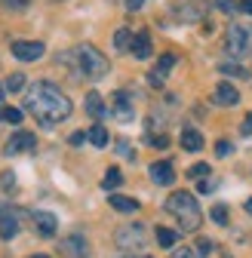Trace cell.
I'll use <instances>...</instances> for the list:
<instances>
[{
    "label": "cell",
    "mask_w": 252,
    "mask_h": 258,
    "mask_svg": "<svg viewBox=\"0 0 252 258\" xmlns=\"http://www.w3.org/2000/svg\"><path fill=\"white\" fill-rule=\"evenodd\" d=\"M25 108H28L31 117H34L37 123H43V126H55L61 120H68V114H71L68 95L61 92L58 86L46 83V80H40V83H34V86L28 89Z\"/></svg>",
    "instance_id": "6da1fadb"
},
{
    "label": "cell",
    "mask_w": 252,
    "mask_h": 258,
    "mask_svg": "<svg viewBox=\"0 0 252 258\" xmlns=\"http://www.w3.org/2000/svg\"><path fill=\"white\" fill-rule=\"evenodd\" d=\"M166 212H172L181 224V231H197L200 228V206L194 200V194H187V190H175L172 197L166 200Z\"/></svg>",
    "instance_id": "7a4b0ae2"
},
{
    "label": "cell",
    "mask_w": 252,
    "mask_h": 258,
    "mask_svg": "<svg viewBox=\"0 0 252 258\" xmlns=\"http://www.w3.org/2000/svg\"><path fill=\"white\" fill-rule=\"evenodd\" d=\"M74 55H77V68H80V74H83V77H89V80H102V77L111 71L108 58H105L96 46H89V43L77 46V49H74Z\"/></svg>",
    "instance_id": "3957f363"
},
{
    "label": "cell",
    "mask_w": 252,
    "mask_h": 258,
    "mask_svg": "<svg viewBox=\"0 0 252 258\" xmlns=\"http://www.w3.org/2000/svg\"><path fill=\"white\" fill-rule=\"evenodd\" d=\"M225 46L234 58L252 55V28L249 25H231L228 34H225Z\"/></svg>",
    "instance_id": "277c9868"
},
{
    "label": "cell",
    "mask_w": 252,
    "mask_h": 258,
    "mask_svg": "<svg viewBox=\"0 0 252 258\" xmlns=\"http://www.w3.org/2000/svg\"><path fill=\"white\" fill-rule=\"evenodd\" d=\"M120 249H142L145 246V224H123L114 234Z\"/></svg>",
    "instance_id": "5b68a950"
},
{
    "label": "cell",
    "mask_w": 252,
    "mask_h": 258,
    "mask_svg": "<svg viewBox=\"0 0 252 258\" xmlns=\"http://www.w3.org/2000/svg\"><path fill=\"white\" fill-rule=\"evenodd\" d=\"M172 13L181 19V22H200L206 16V4L203 0H175L172 4Z\"/></svg>",
    "instance_id": "8992f818"
},
{
    "label": "cell",
    "mask_w": 252,
    "mask_h": 258,
    "mask_svg": "<svg viewBox=\"0 0 252 258\" xmlns=\"http://www.w3.org/2000/svg\"><path fill=\"white\" fill-rule=\"evenodd\" d=\"M43 52H46V49H43V43H37V40H13V55H16L19 61H37Z\"/></svg>",
    "instance_id": "52a82bcc"
},
{
    "label": "cell",
    "mask_w": 252,
    "mask_h": 258,
    "mask_svg": "<svg viewBox=\"0 0 252 258\" xmlns=\"http://www.w3.org/2000/svg\"><path fill=\"white\" fill-rule=\"evenodd\" d=\"M172 64H175V55H172V52H163L160 58H157V64L148 71V83H151V86H163L166 74L172 71Z\"/></svg>",
    "instance_id": "ba28073f"
},
{
    "label": "cell",
    "mask_w": 252,
    "mask_h": 258,
    "mask_svg": "<svg viewBox=\"0 0 252 258\" xmlns=\"http://www.w3.org/2000/svg\"><path fill=\"white\" fill-rule=\"evenodd\" d=\"M37 148V139H34V133H16L10 142H7V154H28V151H34Z\"/></svg>",
    "instance_id": "9c48e42d"
},
{
    "label": "cell",
    "mask_w": 252,
    "mask_h": 258,
    "mask_svg": "<svg viewBox=\"0 0 252 258\" xmlns=\"http://www.w3.org/2000/svg\"><path fill=\"white\" fill-rule=\"evenodd\" d=\"M61 255H65V258H89V252H86V240H83L80 234L65 237V240H61Z\"/></svg>",
    "instance_id": "30bf717a"
},
{
    "label": "cell",
    "mask_w": 252,
    "mask_h": 258,
    "mask_svg": "<svg viewBox=\"0 0 252 258\" xmlns=\"http://www.w3.org/2000/svg\"><path fill=\"white\" fill-rule=\"evenodd\" d=\"M148 172H151L154 184H172V181H175V169H172L169 160H157V163H151Z\"/></svg>",
    "instance_id": "8fae6325"
},
{
    "label": "cell",
    "mask_w": 252,
    "mask_h": 258,
    "mask_svg": "<svg viewBox=\"0 0 252 258\" xmlns=\"http://www.w3.org/2000/svg\"><path fill=\"white\" fill-rule=\"evenodd\" d=\"M111 114L117 120H133V102H130L126 92H114L111 95Z\"/></svg>",
    "instance_id": "7c38bea8"
},
{
    "label": "cell",
    "mask_w": 252,
    "mask_h": 258,
    "mask_svg": "<svg viewBox=\"0 0 252 258\" xmlns=\"http://www.w3.org/2000/svg\"><path fill=\"white\" fill-rule=\"evenodd\" d=\"M212 99H215V105H222V108H231V105H237L240 102V92L231 86V83H218L215 86V95H212Z\"/></svg>",
    "instance_id": "4fadbf2b"
},
{
    "label": "cell",
    "mask_w": 252,
    "mask_h": 258,
    "mask_svg": "<svg viewBox=\"0 0 252 258\" xmlns=\"http://www.w3.org/2000/svg\"><path fill=\"white\" fill-rule=\"evenodd\" d=\"M19 234V218H16V212H10L7 206L0 209V237L4 240H13Z\"/></svg>",
    "instance_id": "5bb4252c"
},
{
    "label": "cell",
    "mask_w": 252,
    "mask_h": 258,
    "mask_svg": "<svg viewBox=\"0 0 252 258\" xmlns=\"http://www.w3.org/2000/svg\"><path fill=\"white\" fill-rule=\"evenodd\" d=\"M34 224H37V231H40L43 237H52V234L58 231V218H55L52 212H43V209L34 212Z\"/></svg>",
    "instance_id": "9a60e30c"
},
{
    "label": "cell",
    "mask_w": 252,
    "mask_h": 258,
    "mask_svg": "<svg viewBox=\"0 0 252 258\" xmlns=\"http://www.w3.org/2000/svg\"><path fill=\"white\" fill-rule=\"evenodd\" d=\"M130 52L136 55V58H148L154 49H151V34L148 31H139V34L133 37V46H130Z\"/></svg>",
    "instance_id": "2e32d148"
},
{
    "label": "cell",
    "mask_w": 252,
    "mask_h": 258,
    "mask_svg": "<svg viewBox=\"0 0 252 258\" xmlns=\"http://www.w3.org/2000/svg\"><path fill=\"white\" fill-rule=\"evenodd\" d=\"M86 114H89V117H96V120L108 114V108H105V102H102V95H99V92H89V95H86Z\"/></svg>",
    "instance_id": "e0dca14e"
},
{
    "label": "cell",
    "mask_w": 252,
    "mask_h": 258,
    "mask_svg": "<svg viewBox=\"0 0 252 258\" xmlns=\"http://www.w3.org/2000/svg\"><path fill=\"white\" fill-rule=\"evenodd\" d=\"M181 148H184V151H191V154H194V151H200V148H203V136L197 133V129L187 126L184 133H181Z\"/></svg>",
    "instance_id": "ac0fdd59"
},
{
    "label": "cell",
    "mask_w": 252,
    "mask_h": 258,
    "mask_svg": "<svg viewBox=\"0 0 252 258\" xmlns=\"http://www.w3.org/2000/svg\"><path fill=\"white\" fill-rule=\"evenodd\" d=\"M117 212H136L139 209V200H133V197H123V194H111V200H108Z\"/></svg>",
    "instance_id": "d6986e66"
},
{
    "label": "cell",
    "mask_w": 252,
    "mask_h": 258,
    "mask_svg": "<svg viewBox=\"0 0 252 258\" xmlns=\"http://www.w3.org/2000/svg\"><path fill=\"white\" fill-rule=\"evenodd\" d=\"M120 184H123V172L111 166V169L105 172V178H102V187H105V190H114V187H120Z\"/></svg>",
    "instance_id": "ffe728a7"
},
{
    "label": "cell",
    "mask_w": 252,
    "mask_h": 258,
    "mask_svg": "<svg viewBox=\"0 0 252 258\" xmlns=\"http://www.w3.org/2000/svg\"><path fill=\"white\" fill-rule=\"evenodd\" d=\"M157 243H160L163 249H172V246L178 243V234L169 231V228H157Z\"/></svg>",
    "instance_id": "44dd1931"
},
{
    "label": "cell",
    "mask_w": 252,
    "mask_h": 258,
    "mask_svg": "<svg viewBox=\"0 0 252 258\" xmlns=\"http://www.w3.org/2000/svg\"><path fill=\"white\" fill-rule=\"evenodd\" d=\"M86 139L96 145V148H105V145H108V129H105V126H92Z\"/></svg>",
    "instance_id": "7402d4cb"
},
{
    "label": "cell",
    "mask_w": 252,
    "mask_h": 258,
    "mask_svg": "<svg viewBox=\"0 0 252 258\" xmlns=\"http://www.w3.org/2000/svg\"><path fill=\"white\" fill-rule=\"evenodd\" d=\"M114 46H117V49H130V46H133V31H130V28H120L117 34H114Z\"/></svg>",
    "instance_id": "603a6c76"
},
{
    "label": "cell",
    "mask_w": 252,
    "mask_h": 258,
    "mask_svg": "<svg viewBox=\"0 0 252 258\" xmlns=\"http://www.w3.org/2000/svg\"><path fill=\"white\" fill-rule=\"evenodd\" d=\"M218 71H222V74H231V77H249V71L243 68V64H234V61L218 64Z\"/></svg>",
    "instance_id": "cb8c5ba5"
},
{
    "label": "cell",
    "mask_w": 252,
    "mask_h": 258,
    "mask_svg": "<svg viewBox=\"0 0 252 258\" xmlns=\"http://www.w3.org/2000/svg\"><path fill=\"white\" fill-rule=\"evenodd\" d=\"M206 175H209V163H194L187 169V178H194V181H203Z\"/></svg>",
    "instance_id": "d4e9b609"
},
{
    "label": "cell",
    "mask_w": 252,
    "mask_h": 258,
    "mask_svg": "<svg viewBox=\"0 0 252 258\" xmlns=\"http://www.w3.org/2000/svg\"><path fill=\"white\" fill-rule=\"evenodd\" d=\"M0 120H7V123H22V111L19 108H0Z\"/></svg>",
    "instance_id": "484cf974"
},
{
    "label": "cell",
    "mask_w": 252,
    "mask_h": 258,
    "mask_svg": "<svg viewBox=\"0 0 252 258\" xmlns=\"http://www.w3.org/2000/svg\"><path fill=\"white\" fill-rule=\"evenodd\" d=\"M22 86H25V74H10L4 83V89H10V92H19Z\"/></svg>",
    "instance_id": "4316f807"
},
{
    "label": "cell",
    "mask_w": 252,
    "mask_h": 258,
    "mask_svg": "<svg viewBox=\"0 0 252 258\" xmlns=\"http://www.w3.org/2000/svg\"><path fill=\"white\" fill-rule=\"evenodd\" d=\"M212 221L215 224H228V206H212Z\"/></svg>",
    "instance_id": "83f0119b"
},
{
    "label": "cell",
    "mask_w": 252,
    "mask_h": 258,
    "mask_svg": "<svg viewBox=\"0 0 252 258\" xmlns=\"http://www.w3.org/2000/svg\"><path fill=\"white\" fill-rule=\"evenodd\" d=\"M0 187H4V190H13V187H16V172H0Z\"/></svg>",
    "instance_id": "f1b7e54d"
},
{
    "label": "cell",
    "mask_w": 252,
    "mask_h": 258,
    "mask_svg": "<svg viewBox=\"0 0 252 258\" xmlns=\"http://www.w3.org/2000/svg\"><path fill=\"white\" fill-rule=\"evenodd\" d=\"M212 249H215V246H212V240H197V255H200V258H206Z\"/></svg>",
    "instance_id": "f546056e"
},
{
    "label": "cell",
    "mask_w": 252,
    "mask_h": 258,
    "mask_svg": "<svg viewBox=\"0 0 252 258\" xmlns=\"http://www.w3.org/2000/svg\"><path fill=\"white\" fill-rule=\"evenodd\" d=\"M212 4L222 10V13H234L237 10V0H212Z\"/></svg>",
    "instance_id": "4dcf8cb0"
},
{
    "label": "cell",
    "mask_w": 252,
    "mask_h": 258,
    "mask_svg": "<svg viewBox=\"0 0 252 258\" xmlns=\"http://www.w3.org/2000/svg\"><path fill=\"white\" fill-rule=\"evenodd\" d=\"M28 4H31V0H4V7H7V10H25Z\"/></svg>",
    "instance_id": "1f68e13d"
},
{
    "label": "cell",
    "mask_w": 252,
    "mask_h": 258,
    "mask_svg": "<svg viewBox=\"0 0 252 258\" xmlns=\"http://www.w3.org/2000/svg\"><path fill=\"white\" fill-rule=\"evenodd\" d=\"M172 258H200V255H197V249H175Z\"/></svg>",
    "instance_id": "d6a6232c"
},
{
    "label": "cell",
    "mask_w": 252,
    "mask_h": 258,
    "mask_svg": "<svg viewBox=\"0 0 252 258\" xmlns=\"http://www.w3.org/2000/svg\"><path fill=\"white\" fill-rule=\"evenodd\" d=\"M215 154H218V157H228V154H231V142H225V139H222V142L215 145Z\"/></svg>",
    "instance_id": "836d02e7"
},
{
    "label": "cell",
    "mask_w": 252,
    "mask_h": 258,
    "mask_svg": "<svg viewBox=\"0 0 252 258\" xmlns=\"http://www.w3.org/2000/svg\"><path fill=\"white\" fill-rule=\"evenodd\" d=\"M240 133H243V136H252V111L246 114V120H243V126H240Z\"/></svg>",
    "instance_id": "e575fe53"
},
{
    "label": "cell",
    "mask_w": 252,
    "mask_h": 258,
    "mask_svg": "<svg viewBox=\"0 0 252 258\" xmlns=\"http://www.w3.org/2000/svg\"><path fill=\"white\" fill-rule=\"evenodd\" d=\"M117 148H120V151H117L120 157H133V151H130V142H117Z\"/></svg>",
    "instance_id": "d590c367"
},
{
    "label": "cell",
    "mask_w": 252,
    "mask_h": 258,
    "mask_svg": "<svg viewBox=\"0 0 252 258\" xmlns=\"http://www.w3.org/2000/svg\"><path fill=\"white\" fill-rule=\"evenodd\" d=\"M151 145H157V148H166V145H169V139H166V136H151Z\"/></svg>",
    "instance_id": "8d00e7d4"
},
{
    "label": "cell",
    "mask_w": 252,
    "mask_h": 258,
    "mask_svg": "<svg viewBox=\"0 0 252 258\" xmlns=\"http://www.w3.org/2000/svg\"><path fill=\"white\" fill-rule=\"evenodd\" d=\"M237 10H243L246 16H252V0H240V4H237Z\"/></svg>",
    "instance_id": "74e56055"
},
{
    "label": "cell",
    "mask_w": 252,
    "mask_h": 258,
    "mask_svg": "<svg viewBox=\"0 0 252 258\" xmlns=\"http://www.w3.org/2000/svg\"><path fill=\"white\" fill-rule=\"evenodd\" d=\"M145 0H126V10H142Z\"/></svg>",
    "instance_id": "f35d334b"
},
{
    "label": "cell",
    "mask_w": 252,
    "mask_h": 258,
    "mask_svg": "<svg viewBox=\"0 0 252 258\" xmlns=\"http://www.w3.org/2000/svg\"><path fill=\"white\" fill-rule=\"evenodd\" d=\"M83 139H86V136H83V133H74V136H71V145H80V142H83Z\"/></svg>",
    "instance_id": "ab89813d"
},
{
    "label": "cell",
    "mask_w": 252,
    "mask_h": 258,
    "mask_svg": "<svg viewBox=\"0 0 252 258\" xmlns=\"http://www.w3.org/2000/svg\"><path fill=\"white\" fill-rule=\"evenodd\" d=\"M246 212H249V215H252V197H249V200H246Z\"/></svg>",
    "instance_id": "60d3db41"
},
{
    "label": "cell",
    "mask_w": 252,
    "mask_h": 258,
    "mask_svg": "<svg viewBox=\"0 0 252 258\" xmlns=\"http://www.w3.org/2000/svg\"><path fill=\"white\" fill-rule=\"evenodd\" d=\"M28 258H49V255H28Z\"/></svg>",
    "instance_id": "b9f144b4"
},
{
    "label": "cell",
    "mask_w": 252,
    "mask_h": 258,
    "mask_svg": "<svg viewBox=\"0 0 252 258\" xmlns=\"http://www.w3.org/2000/svg\"><path fill=\"white\" fill-rule=\"evenodd\" d=\"M0 102H4V86H0Z\"/></svg>",
    "instance_id": "7bdbcfd3"
},
{
    "label": "cell",
    "mask_w": 252,
    "mask_h": 258,
    "mask_svg": "<svg viewBox=\"0 0 252 258\" xmlns=\"http://www.w3.org/2000/svg\"><path fill=\"white\" fill-rule=\"evenodd\" d=\"M123 258H133V255H123Z\"/></svg>",
    "instance_id": "ee69618b"
}]
</instances>
